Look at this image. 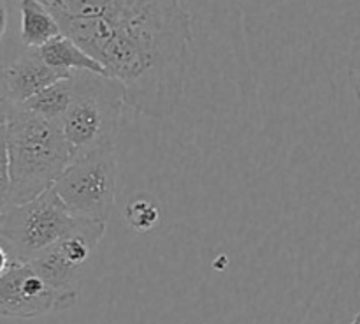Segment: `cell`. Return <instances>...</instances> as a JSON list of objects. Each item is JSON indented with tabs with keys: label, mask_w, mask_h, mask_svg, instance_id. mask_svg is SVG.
Listing matches in <instances>:
<instances>
[{
	"label": "cell",
	"mask_w": 360,
	"mask_h": 324,
	"mask_svg": "<svg viewBox=\"0 0 360 324\" xmlns=\"http://www.w3.org/2000/svg\"><path fill=\"white\" fill-rule=\"evenodd\" d=\"M72 39L123 85L132 109L172 116L185 94L192 16L181 0H41Z\"/></svg>",
	"instance_id": "obj_1"
},
{
	"label": "cell",
	"mask_w": 360,
	"mask_h": 324,
	"mask_svg": "<svg viewBox=\"0 0 360 324\" xmlns=\"http://www.w3.org/2000/svg\"><path fill=\"white\" fill-rule=\"evenodd\" d=\"M90 218L74 217L55 189L0 213V249L14 263H30L44 250L81 231Z\"/></svg>",
	"instance_id": "obj_4"
},
{
	"label": "cell",
	"mask_w": 360,
	"mask_h": 324,
	"mask_svg": "<svg viewBox=\"0 0 360 324\" xmlns=\"http://www.w3.org/2000/svg\"><path fill=\"white\" fill-rule=\"evenodd\" d=\"M76 299L77 294H67L51 287L30 263H14L0 273L2 317L35 319L70 309Z\"/></svg>",
	"instance_id": "obj_7"
},
{
	"label": "cell",
	"mask_w": 360,
	"mask_h": 324,
	"mask_svg": "<svg viewBox=\"0 0 360 324\" xmlns=\"http://www.w3.org/2000/svg\"><path fill=\"white\" fill-rule=\"evenodd\" d=\"M42 58L55 69L63 70V73H76V70H88V73L108 74L104 66L97 58L84 51L77 42L67 37L65 34L56 35L49 42H46L42 48H39ZM109 76V74H108Z\"/></svg>",
	"instance_id": "obj_10"
},
{
	"label": "cell",
	"mask_w": 360,
	"mask_h": 324,
	"mask_svg": "<svg viewBox=\"0 0 360 324\" xmlns=\"http://www.w3.org/2000/svg\"><path fill=\"white\" fill-rule=\"evenodd\" d=\"M108 222L91 220L81 231L67 236L30 261L34 270L56 291L79 296L84 271L105 235Z\"/></svg>",
	"instance_id": "obj_6"
},
{
	"label": "cell",
	"mask_w": 360,
	"mask_h": 324,
	"mask_svg": "<svg viewBox=\"0 0 360 324\" xmlns=\"http://www.w3.org/2000/svg\"><path fill=\"white\" fill-rule=\"evenodd\" d=\"M6 2L18 9L20 14L18 37L25 46L42 48L46 42L62 34L58 20L41 0H6Z\"/></svg>",
	"instance_id": "obj_9"
},
{
	"label": "cell",
	"mask_w": 360,
	"mask_h": 324,
	"mask_svg": "<svg viewBox=\"0 0 360 324\" xmlns=\"http://www.w3.org/2000/svg\"><path fill=\"white\" fill-rule=\"evenodd\" d=\"M2 108V210L27 203L53 189L74 161L62 123L44 118L21 104Z\"/></svg>",
	"instance_id": "obj_2"
},
{
	"label": "cell",
	"mask_w": 360,
	"mask_h": 324,
	"mask_svg": "<svg viewBox=\"0 0 360 324\" xmlns=\"http://www.w3.org/2000/svg\"><path fill=\"white\" fill-rule=\"evenodd\" d=\"M116 150L102 147L74 158L53 189L74 217L108 222L116 201Z\"/></svg>",
	"instance_id": "obj_5"
},
{
	"label": "cell",
	"mask_w": 360,
	"mask_h": 324,
	"mask_svg": "<svg viewBox=\"0 0 360 324\" xmlns=\"http://www.w3.org/2000/svg\"><path fill=\"white\" fill-rule=\"evenodd\" d=\"M350 324H360V312L357 313V316H355L354 317V320H352V323Z\"/></svg>",
	"instance_id": "obj_14"
},
{
	"label": "cell",
	"mask_w": 360,
	"mask_h": 324,
	"mask_svg": "<svg viewBox=\"0 0 360 324\" xmlns=\"http://www.w3.org/2000/svg\"><path fill=\"white\" fill-rule=\"evenodd\" d=\"M125 220L136 232L151 231L160 220L158 204L148 197H139L127 206Z\"/></svg>",
	"instance_id": "obj_12"
},
{
	"label": "cell",
	"mask_w": 360,
	"mask_h": 324,
	"mask_svg": "<svg viewBox=\"0 0 360 324\" xmlns=\"http://www.w3.org/2000/svg\"><path fill=\"white\" fill-rule=\"evenodd\" d=\"M127 102L123 85L108 74L76 70L74 97L60 120L74 158L102 147H116Z\"/></svg>",
	"instance_id": "obj_3"
},
{
	"label": "cell",
	"mask_w": 360,
	"mask_h": 324,
	"mask_svg": "<svg viewBox=\"0 0 360 324\" xmlns=\"http://www.w3.org/2000/svg\"><path fill=\"white\" fill-rule=\"evenodd\" d=\"M72 97L74 76H70L49 85V87H46L44 90L35 94L34 97L28 99V101L23 102L21 106L30 109V111L37 113V115L44 116V118L60 122V120L63 118V115L67 113V109H69Z\"/></svg>",
	"instance_id": "obj_11"
},
{
	"label": "cell",
	"mask_w": 360,
	"mask_h": 324,
	"mask_svg": "<svg viewBox=\"0 0 360 324\" xmlns=\"http://www.w3.org/2000/svg\"><path fill=\"white\" fill-rule=\"evenodd\" d=\"M74 76L49 66L39 53L20 37H2V76H0V102L23 104L49 85Z\"/></svg>",
	"instance_id": "obj_8"
},
{
	"label": "cell",
	"mask_w": 360,
	"mask_h": 324,
	"mask_svg": "<svg viewBox=\"0 0 360 324\" xmlns=\"http://www.w3.org/2000/svg\"><path fill=\"white\" fill-rule=\"evenodd\" d=\"M348 76H350V87L354 90V95L357 97V101H360V32L355 35L354 44H352Z\"/></svg>",
	"instance_id": "obj_13"
}]
</instances>
